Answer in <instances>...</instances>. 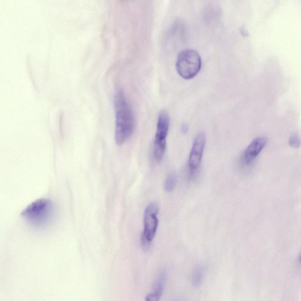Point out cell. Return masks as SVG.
<instances>
[{
  "label": "cell",
  "mask_w": 301,
  "mask_h": 301,
  "mask_svg": "<svg viewBox=\"0 0 301 301\" xmlns=\"http://www.w3.org/2000/svg\"><path fill=\"white\" fill-rule=\"evenodd\" d=\"M116 112L115 140L122 146L131 138L135 130V117L130 104L122 89L114 96Z\"/></svg>",
  "instance_id": "1"
},
{
  "label": "cell",
  "mask_w": 301,
  "mask_h": 301,
  "mask_svg": "<svg viewBox=\"0 0 301 301\" xmlns=\"http://www.w3.org/2000/svg\"><path fill=\"white\" fill-rule=\"evenodd\" d=\"M202 66V58L198 52L195 50H183L177 58L176 71L184 79L190 80L194 78L200 72Z\"/></svg>",
  "instance_id": "2"
},
{
  "label": "cell",
  "mask_w": 301,
  "mask_h": 301,
  "mask_svg": "<svg viewBox=\"0 0 301 301\" xmlns=\"http://www.w3.org/2000/svg\"><path fill=\"white\" fill-rule=\"evenodd\" d=\"M53 210L52 202L50 200L39 199L26 206L21 215L34 225L42 226L51 219Z\"/></svg>",
  "instance_id": "3"
},
{
  "label": "cell",
  "mask_w": 301,
  "mask_h": 301,
  "mask_svg": "<svg viewBox=\"0 0 301 301\" xmlns=\"http://www.w3.org/2000/svg\"><path fill=\"white\" fill-rule=\"evenodd\" d=\"M159 207L156 202H150L144 214V230L141 243L144 250H148L158 230Z\"/></svg>",
  "instance_id": "4"
},
{
  "label": "cell",
  "mask_w": 301,
  "mask_h": 301,
  "mask_svg": "<svg viewBox=\"0 0 301 301\" xmlns=\"http://www.w3.org/2000/svg\"><path fill=\"white\" fill-rule=\"evenodd\" d=\"M170 125V116L165 110H162L158 114L153 147L154 156L156 162H160L164 156Z\"/></svg>",
  "instance_id": "5"
},
{
  "label": "cell",
  "mask_w": 301,
  "mask_h": 301,
  "mask_svg": "<svg viewBox=\"0 0 301 301\" xmlns=\"http://www.w3.org/2000/svg\"><path fill=\"white\" fill-rule=\"evenodd\" d=\"M206 144L205 133L200 132L197 134L194 140L192 148L190 150L188 158V169L190 174L193 175L199 169L202 164L204 149Z\"/></svg>",
  "instance_id": "6"
},
{
  "label": "cell",
  "mask_w": 301,
  "mask_h": 301,
  "mask_svg": "<svg viewBox=\"0 0 301 301\" xmlns=\"http://www.w3.org/2000/svg\"><path fill=\"white\" fill-rule=\"evenodd\" d=\"M266 144V139L263 137L254 140L243 154L242 156L243 163L246 165L250 164L262 152Z\"/></svg>",
  "instance_id": "7"
},
{
  "label": "cell",
  "mask_w": 301,
  "mask_h": 301,
  "mask_svg": "<svg viewBox=\"0 0 301 301\" xmlns=\"http://www.w3.org/2000/svg\"><path fill=\"white\" fill-rule=\"evenodd\" d=\"M166 278V270H163L160 273L158 278H157L155 284L154 290L152 292L158 294V295L162 296L163 290L164 289Z\"/></svg>",
  "instance_id": "8"
},
{
  "label": "cell",
  "mask_w": 301,
  "mask_h": 301,
  "mask_svg": "<svg viewBox=\"0 0 301 301\" xmlns=\"http://www.w3.org/2000/svg\"><path fill=\"white\" fill-rule=\"evenodd\" d=\"M205 268L202 266L196 268L192 277V283L194 286H199L203 282Z\"/></svg>",
  "instance_id": "9"
},
{
  "label": "cell",
  "mask_w": 301,
  "mask_h": 301,
  "mask_svg": "<svg viewBox=\"0 0 301 301\" xmlns=\"http://www.w3.org/2000/svg\"><path fill=\"white\" fill-rule=\"evenodd\" d=\"M178 178L174 174H170L167 177L164 183V189L167 192H173L176 188Z\"/></svg>",
  "instance_id": "10"
},
{
  "label": "cell",
  "mask_w": 301,
  "mask_h": 301,
  "mask_svg": "<svg viewBox=\"0 0 301 301\" xmlns=\"http://www.w3.org/2000/svg\"><path fill=\"white\" fill-rule=\"evenodd\" d=\"M290 145L293 148H297L300 146V140L297 135H293L290 139Z\"/></svg>",
  "instance_id": "11"
},
{
  "label": "cell",
  "mask_w": 301,
  "mask_h": 301,
  "mask_svg": "<svg viewBox=\"0 0 301 301\" xmlns=\"http://www.w3.org/2000/svg\"><path fill=\"white\" fill-rule=\"evenodd\" d=\"M160 298L162 296L152 292L146 296V301H159Z\"/></svg>",
  "instance_id": "12"
},
{
  "label": "cell",
  "mask_w": 301,
  "mask_h": 301,
  "mask_svg": "<svg viewBox=\"0 0 301 301\" xmlns=\"http://www.w3.org/2000/svg\"><path fill=\"white\" fill-rule=\"evenodd\" d=\"M188 126L186 124H184L182 126V131L183 133H186L188 131Z\"/></svg>",
  "instance_id": "13"
},
{
  "label": "cell",
  "mask_w": 301,
  "mask_h": 301,
  "mask_svg": "<svg viewBox=\"0 0 301 301\" xmlns=\"http://www.w3.org/2000/svg\"><path fill=\"white\" fill-rule=\"evenodd\" d=\"M300 262L301 263V255H300Z\"/></svg>",
  "instance_id": "14"
}]
</instances>
